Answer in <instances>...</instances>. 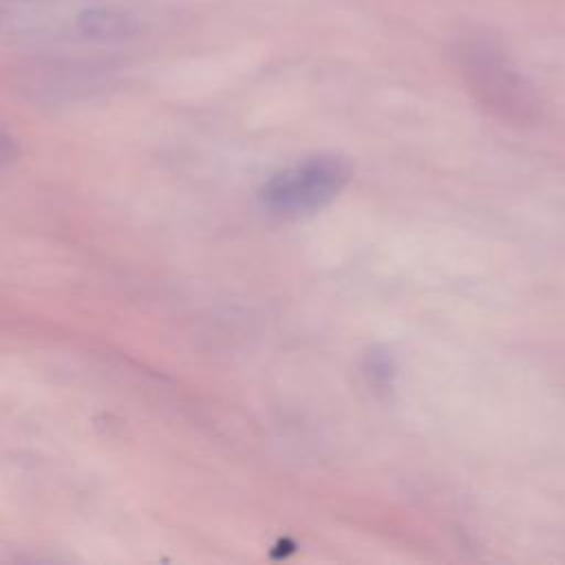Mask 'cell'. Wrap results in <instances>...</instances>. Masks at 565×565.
<instances>
[{
    "instance_id": "6da1fadb",
    "label": "cell",
    "mask_w": 565,
    "mask_h": 565,
    "mask_svg": "<svg viewBox=\"0 0 565 565\" xmlns=\"http://www.w3.org/2000/svg\"><path fill=\"white\" fill-rule=\"evenodd\" d=\"M459 62L470 90L490 113L514 126L536 119V93L494 42L483 38L466 42Z\"/></svg>"
},
{
    "instance_id": "7a4b0ae2",
    "label": "cell",
    "mask_w": 565,
    "mask_h": 565,
    "mask_svg": "<svg viewBox=\"0 0 565 565\" xmlns=\"http://www.w3.org/2000/svg\"><path fill=\"white\" fill-rule=\"evenodd\" d=\"M349 168L340 157H307L260 188V205L276 216H300L327 205L347 183Z\"/></svg>"
},
{
    "instance_id": "3957f363",
    "label": "cell",
    "mask_w": 565,
    "mask_h": 565,
    "mask_svg": "<svg viewBox=\"0 0 565 565\" xmlns=\"http://www.w3.org/2000/svg\"><path fill=\"white\" fill-rule=\"evenodd\" d=\"M75 29L88 40H121L137 31V22L119 9H86L77 15Z\"/></svg>"
}]
</instances>
